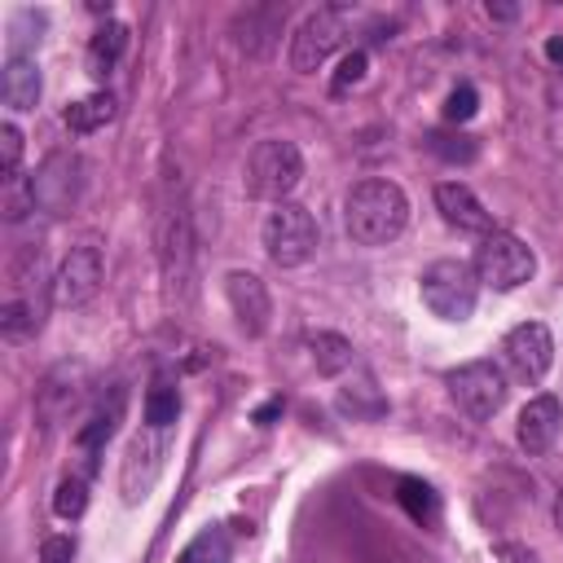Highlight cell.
Instances as JSON below:
<instances>
[{
	"label": "cell",
	"instance_id": "obj_38",
	"mask_svg": "<svg viewBox=\"0 0 563 563\" xmlns=\"http://www.w3.org/2000/svg\"><path fill=\"white\" fill-rule=\"evenodd\" d=\"M554 528H559V537H563V493H559V501H554Z\"/></svg>",
	"mask_w": 563,
	"mask_h": 563
},
{
	"label": "cell",
	"instance_id": "obj_32",
	"mask_svg": "<svg viewBox=\"0 0 563 563\" xmlns=\"http://www.w3.org/2000/svg\"><path fill=\"white\" fill-rule=\"evenodd\" d=\"M365 79V53L361 48H352L343 62H339V75H334V92H343L347 84H361Z\"/></svg>",
	"mask_w": 563,
	"mask_h": 563
},
{
	"label": "cell",
	"instance_id": "obj_3",
	"mask_svg": "<svg viewBox=\"0 0 563 563\" xmlns=\"http://www.w3.org/2000/svg\"><path fill=\"white\" fill-rule=\"evenodd\" d=\"M303 180V154L295 141H260L251 154H246V167H242V189L246 198H260V202H290V189Z\"/></svg>",
	"mask_w": 563,
	"mask_h": 563
},
{
	"label": "cell",
	"instance_id": "obj_12",
	"mask_svg": "<svg viewBox=\"0 0 563 563\" xmlns=\"http://www.w3.org/2000/svg\"><path fill=\"white\" fill-rule=\"evenodd\" d=\"M501 356H506V365H510V374L519 383L537 387L554 365V339H550V330L541 321H519L515 330H506Z\"/></svg>",
	"mask_w": 563,
	"mask_h": 563
},
{
	"label": "cell",
	"instance_id": "obj_19",
	"mask_svg": "<svg viewBox=\"0 0 563 563\" xmlns=\"http://www.w3.org/2000/svg\"><path fill=\"white\" fill-rule=\"evenodd\" d=\"M40 92H44V79H40V66L31 53H9L4 57V70H0V101L18 114L35 110L40 106Z\"/></svg>",
	"mask_w": 563,
	"mask_h": 563
},
{
	"label": "cell",
	"instance_id": "obj_34",
	"mask_svg": "<svg viewBox=\"0 0 563 563\" xmlns=\"http://www.w3.org/2000/svg\"><path fill=\"white\" fill-rule=\"evenodd\" d=\"M497 559L501 563H541V554L523 541H497Z\"/></svg>",
	"mask_w": 563,
	"mask_h": 563
},
{
	"label": "cell",
	"instance_id": "obj_14",
	"mask_svg": "<svg viewBox=\"0 0 563 563\" xmlns=\"http://www.w3.org/2000/svg\"><path fill=\"white\" fill-rule=\"evenodd\" d=\"M224 295H229V308H233V317H238L242 334L260 339V334L268 330V317H273V299H268V286H264L255 273H246V268H233V273L224 277Z\"/></svg>",
	"mask_w": 563,
	"mask_h": 563
},
{
	"label": "cell",
	"instance_id": "obj_35",
	"mask_svg": "<svg viewBox=\"0 0 563 563\" xmlns=\"http://www.w3.org/2000/svg\"><path fill=\"white\" fill-rule=\"evenodd\" d=\"M277 413H282V396H277V400H268V405H260V409H255V422H260V427H268Z\"/></svg>",
	"mask_w": 563,
	"mask_h": 563
},
{
	"label": "cell",
	"instance_id": "obj_18",
	"mask_svg": "<svg viewBox=\"0 0 563 563\" xmlns=\"http://www.w3.org/2000/svg\"><path fill=\"white\" fill-rule=\"evenodd\" d=\"M282 22H286V4H251V9H242L238 18H233V44L242 48V53H251V57H260V53H268L273 48V40L282 35Z\"/></svg>",
	"mask_w": 563,
	"mask_h": 563
},
{
	"label": "cell",
	"instance_id": "obj_28",
	"mask_svg": "<svg viewBox=\"0 0 563 563\" xmlns=\"http://www.w3.org/2000/svg\"><path fill=\"white\" fill-rule=\"evenodd\" d=\"M427 150H431L435 158H444V163H475L479 141L466 136V132H431V136H427Z\"/></svg>",
	"mask_w": 563,
	"mask_h": 563
},
{
	"label": "cell",
	"instance_id": "obj_16",
	"mask_svg": "<svg viewBox=\"0 0 563 563\" xmlns=\"http://www.w3.org/2000/svg\"><path fill=\"white\" fill-rule=\"evenodd\" d=\"M79 396H84V365L62 361V365H53L40 378V387H35V413L53 427V422L70 418V409L79 405Z\"/></svg>",
	"mask_w": 563,
	"mask_h": 563
},
{
	"label": "cell",
	"instance_id": "obj_10",
	"mask_svg": "<svg viewBox=\"0 0 563 563\" xmlns=\"http://www.w3.org/2000/svg\"><path fill=\"white\" fill-rule=\"evenodd\" d=\"M343 31H347V9L343 4H321L312 9L295 35H290V70L299 75H312L339 44H343Z\"/></svg>",
	"mask_w": 563,
	"mask_h": 563
},
{
	"label": "cell",
	"instance_id": "obj_21",
	"mask_svg": "<svg viewBox=\"0 0 563 563\" xmlns=\"http://www.w3.org/2000/svg\"><path fill=\"white\" fill-rule=\"evenodd\" d=\"M114 114H119L114 97H110L106 88H97V92H88V97L70 101V106L62 110V123H66L75 136H92V132H101V128H106Z\"/></svg>",
	"mask_w": 563,
	"mask_h": 563
},
{
	"label": "cell",
	"instance_id": "obj_13",
	"mask_svg": "<svg viewBox=\"0 0 563 563\" xmlns=\"http://www.w3.org/2000/svg\"><path fill=\"white\" fill-rule=\"evenodd\" d=\"M101 290V251L97 246H70L53 277V299L62 308H84Z\"/></svg>",
	"mask_w": 563,
	"mask_h": 563
},
{
	"label": "cell",
	"instance_id": "obj_17",
	"mask_svg": "<svg viewBox=\"0 0 563 563\" xmlns=\"http://www.w3.org/2000/svg\"><path fill=\"white\" fill-rule=\"evenodd\" d=\"M435 207H440V216H444V224H453V229H462V233H493V216H488V207L475 198V189L471 185H462V180H444V185H435Z\"/></svg>",
	"mask_w": 563,
	"mask_h": 563
},
{
	"label": "cell",
	"instance_id": "obj_15",
	"mask_svg": "<svg viewBox=\"0 0 563 563\" xmlns=\"http://www.w3.org/2000/svg\"><path fill=\"white\" fill-rule=\"evenodd\" d=\"M559 427H563V405H559V396H545V391H541V396H532V400L519 409L515 440H519V449H523L528 457H541V453L554 449Z\"/></svg>",
	"mask_w": 563,
	"mask_h": 563
},
{
	"label": "cell",
	"instance_id": "obj_31",
	"mask_svg": "<svg viewBox=\"0 0 563 563\" xmlns=\"http://www.w3.org/2000/svg\"><path fill=\"white\" fill-rule=\"evenodd\" d=\"M475 110H479V92H475L471 84H457V88L444 97V119H449V123H466V119H475Z\"/></svg>",
	"mask_w": 563,
	"mask_h": 563
},
{
	"label": "cell",
	"instance_id": "obj_5",
	"mask_svg": "<svg viewBox=\"0 0 563 563\" xmlns=\"http://www.w3.org/2000/svg\"><path fill=\"white\" fill-rule=\"evenodd\" d=\"M260 246L264 255L277 264V268H299L317 255V220L308 207L299 202H277L268 216H264V229H260Z\"/></svg>",
	"mask_w": 563,
	"mask_h": 563
},
{
	"label": "cell",
	"instance_id": "obj_11",
	"mask_svg": "<svg viewBox=\"0 0 563 563\" xmlns=\"http://www.w3.org/2000/svg\"><path fill=\"white\" fill-rule=\"evenodd\" d=\"M163 457H167V431L158 427H141L132 440H128V453H123V466H119V488H123V501L136 506L150 497L158 471H163Z\"/></svg>",
	"mask_w": 563,
	"mask_h": 563
},
{
	"label": "cell",
	"instance_id": "obj_4",
	"mask_svg": "<svg viewBox=\"0 0 563 563\" xmlns=\"http://www.w3.org/2000/svg\"><path fill=\"white\" fill-rule=\"evenodd\" d=\"M418 295L440 321H466L479 299V277L466 260H435L418 277Z\"/></svg>",
	"mask_w": 563,
	"mask_h": 563
},
{
	"label": "cell",
	"instance_id": "obj_1",
	"mask_svg": "<svg viewBox=\"0 0 563 563\" xmlns=\"http://www.w3.org/2000/svg\"><path fill=\"white\" fill-rule=\"evenodd\" d=\"M409 224V198L396 180H356L343 198V229L356 246H387Z\"/></svg>",
	"mask_w": 563,
	"mask_h": 563
},
{
	"label": "cell",
	"instance_id": "obj_30",
	"mask_svg": "<svg viewBox=\"0 0 563 563\" xmlns=\"http://www.w3.org/2000/svg\"><path fill=\"white\" fill-rule=\"evenodd\" d=\"M22 167V132L18 123H0V180H18Z\"/></svg>",
	"mask_w": 563,
	"mask_h": 563
},
{
	"label": "cell",
	"instance_id": "obj_29",
	"mask_svg": "<svg viewBox=\"0 0 563 563\" xmlns=\"http://www.w3.org/2000/svg\"><path fill=\"white\" fill-rule=\"evenodd\" d=\"M53 510H57V519H79L88 510V479L84 475H66L57 484V493H53Z\"/></svg>",
	"mask_w": 563,
	"mask_h": 563
},
{
	"label": "cell",
	"instance_id": "obj_2",
	"mask_svg": "<svg viewBox=\"0 0 563 563\" xmlns=\"http://www.w3.org/2000/svg\"><path fill=\"white\" fill-rule=\"evenodd\" d=\"M158 260H163V282H167V299L189 303L194 295V233H189V211L180 202V185L163 194V211H158Z\"/></svg>",
	"mask_w": 563,
	"mask_h": 563
},
{
	"label": "cell",
	"instance_id": "obj_9",
	"mask_svg": "<svg viewBox=\"0 0 563 563\" xmlns=\"http://www.w3.org/2000/svg\"><path fill=\"white\" fill-rule=\"evenodd\" d=\"M26 180H31L35 211L66 216L79 202V189H84V158L75 150H53V154H44V163Z\"/></svg>",
	"mask_w": 563,
	"mask_h": 563
},
{
	"label": "cell",
	"instance_id": "obj_24",
	"mask_svg": "<svg viewBox=\"0 0 563 563\" xmlns=\"http://www.w3.org/2000/svg\"><path fill=\"white\" fill-rule=\"evenodd\" d=\"M308 352H312V361H317V369L321 374H343V369H352V361H356V347L343 339V334H334V330H317L312 339H308Z\"/></svg>",
	"mask_w": 563,
	"mask_h": 563
},
{
	"label": "cell",
	"instance_id": "obj_8",
	"mask_svg": "<svg viewBox=\"0 0 563 563\" xmlns=\"http://www.w3.org/2000/svg\"><path fill=\"white\" fill-rule=\"evenodd\" d=\"M444 387H449V400H453L466 418H475V422H488V418L506 405V391H510L501 365H493L488 356L449 369V374H444Z\"/></svg>",
	"mask_w": 563,
	"mask_h": 563
},
{
	"label": "cell",
	"instance_id": "obj_20",
	"mask_svg": "<svg viewBox=\"0 0 563 563\" xmlns=\"http://www.w3.org/2000/svg\"><path fill=\"white\" fill-rule=\"evenodd\" d=\"M123 387H110V400L101 396L97 400V409L88 413V422H79V431H75V444H79V453H84V462H88V471L97 466V453L106 449V440L119 431V418H123Z\"/></svg>",
	"mask_w": 563,
	"mask_h": 563
},
{
	"label": "cell",
	"instance_id": "obj_26",
	"mask_svg": "<svg viewBox=\"0 0 563 563\" xmlns=\"http://www.w3.org/2000/svg\"><path fill=\"white\" fill-rule=\"evenodd\" d=\"M339 409H343L347 418H383V413H387V400H383L378 383H374L369 374H361L356 383L339 387Z\"/></svg>",
	"mask_w": 563,
	"mask_h": 563
},
{
	"label": "cell",
	"instance_id": "obj_36",
	"mask_svg": "<svg viewBox=\"0 0 563 563\" xmlns=\"http://www.w3.org/2000/svg\"><path fill=\"white\" fill-rule=\"evenodd\" d=\"M545 57H550V62H563V40H559V35L545 44Z\"/></svg>",
	"mask_w": 563,
	"mask_h": 563
},
{
	"label": "cell",
	"instance_id": "obj_37",
	"mask_svg": "<svg viewBox=\"0 0 563 563\" xmlns=\"http://www.w3.org/2000/svg\"><path fill=\"white\" fill-rule=\"evenodd\" d=\"M488 18H515V9L510 4H488Z\"/></svg>",
	"mask_w": 563,
	"mask_h": 563
},
{
	"label": "cell",
	"instance_id": "obj_33",
	"mask_svg": "<svg viewBox=\"0 0 563 563\" xmlns=\"http://www.w3.org/2000/svg\"><path fill=\"white\" fill-rule=\"evenodd\" d=\"M75 559V537H48L40 545V563H70Z\"/></svg>",
	"mask_w": 563,
	"mask_h": 563
},
{
	"label": "cell",
	"instance_id": "obj_27",
	"mask_svg": "<svg viewBox=\"0 0 563 563\" xmlns=\"http://www.w3.org/2000/svg\"><path fill=\"white\" fill-rule=\"evenodd\" d=\"M229 559H233V541H229V532H224L220 523L202 528V532L176 554V563H229Z\"/></svg>",
	"mask_w": 563,
	"mask_h": 563
},
{
	"label": "cell",
	"instance_id": "obj_6",
	"mask_svg": "<svg viewBox=\"0 0 563 563\" xmlns=\"http://www.w3.org/2000/svg\"><path fill=\"white\" fill-rule=\"evenodd\" d=\"M471 268L479 277V286H493V290H519L532 273H537V255L523 238L506 233V229H493L479 238L475 255H471Z\"/></svg>",
	"mask_w": 563,
	"mask_h": 563
},
{
	"label": "cell",
	"instance_id": "obj_7",
	"mask_svg": "<svg viewBox=\"0 0 563 563\" xmlns=\"http://www.w3.org/2000/svg\"><path fill=\"white\" fill-rule=\"evenodd\" d=\"M44 321V286H40V251L18 255L9 264V295L0 303V330L4 339H31Z\"/></svg>",
	"mask_w": 563,
	"mask_h": 563
},
{
	"label": "cell",
	"instance_id": "obj_25",
	"mask_svg": "<svg viewBox=\"0 0 563 563\" xmlns=\"http://www.w3.org/2000/svg\"><path fill=\"white\" fill-rule=\"evenodd\" d=\"M180 418V391L167 374H158L150 387H145V427H158V431H172V422Z\"/></svg>",
	"mask_w": 563,
	"mask_h": 563
},
{
	"label": "cell",
	"instance_id": "obj_22",
	"mask_svg": "<svg viewBox=\"0 0 563 563\" xmlns=\"http://www.w3.org/2000/svg\"><path fill=\"white\" fill-rule=\"evenodd\" d=\"M123 53H128V26L123 22H101L92 31V40H88V70L101 79V75H110L119 66Z\"/></svg>",
	"mask_w": 563,
	"mask_h": 563
},
{
	"label": "cell",
	"instance_id": "obj_23",
	"mask_svg": "<svg viewBox=\"0 0 563 563\" xmlns=\"http://www.w3.org/2000/svg\"><path fill=\"white\" fill-rule=\"evenodd\" d=\"M396 501H400L405 515H409L413 523H422V528H431V523L440 519V497H435V488L422 484L418 475H400V479H396Z\"/></svg>",
	"mask_w": 563,
	"mask_h": 563
}]
</instances>
